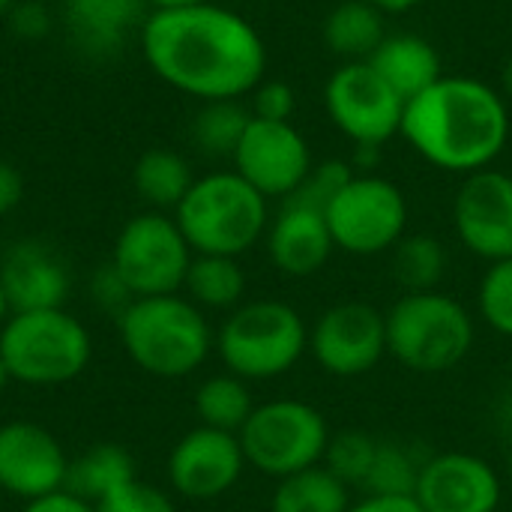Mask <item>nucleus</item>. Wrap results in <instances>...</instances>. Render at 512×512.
Here are the masks:
<instances>
[{
  "label": "nucleus",
  "mask_w": 512,
  "mask_h": 512,
  "mask_svg": "<svg viewBox=\"0 0 512 512\" xmlns=\"http://www.w3.org/2000/svg\"><path fill=\"white\" fill-rule=\"evenodd\" d=\"M141 54L159 81L198 102L243 99L267 75L261 33L216 0L150 9L141 24Z\"/></svg>",
  "instance_id": "obj_1"
},
{
  "label": "nucleus",
  "mask_w": 512,
  "mask_h": 512,
  "mask_svg": "<svg viewBox=\"0 0 512 512\" xmlns=\"http://www.w3.org/2000/svg\"><path fill=\"white\" fill-rule=\"evenodd\" d=\"M510 129V102L498 87L480 78L441 75L405 102L399 135L429 165L468 177L492 168L510 141Z\"/></svg>",
  "instance_id": "obj_2"
},
{
  "label": "nucleus",
  "mask_w": 512,
  "mask_h": 512,
  "mask_svg": "<svg viewBox=\"0 0 512 512\" xmlns=\"http://www.w3.org/2000/svg\"><path fill=\"white\" fill-rule=\"evenodd\" d=\"M117 324L132 363L156 378L192 375L216 345L204 312L180 294L138 297Z\"/></svg>",
  "instance_id": "obj_3"
},
{
  "label": "nucleus",
  "mask_w": 512,
  "mask_h": 512,
  "mask_svg": "<svg viewBox=\"0 0 512 512\" xmlns=\"http://www.w3.org/2000/svg\"><path fill=\"white\" fill-rule=\"evenodd\" d=\"M174 222L195 255L240 258L267 234L270 210L267 198L237 171H213L195 177L174 210Z\"/></svg>",
  "instance_id": "obj_4"
},
{
  "label": "nucleus",
  "mask_w": 512,
  "mask_h": 512,
  "mask_svg": "<svg viewBox=\"0 0 512 512\" xmlns=\"http://www.w3.org/2000/svg\"><path fill=\"white\" fill-rule=\"evenodd\" d=\"M387 315V354L411 372L438 375L456 369L474 345L471 312L444 291L399 297Z\"/></svg>",
  "instance_id": "obj_5"
},
{
  "label": "nucleus",
  "mask_w": 512,
  "mask_h": 512,
  "mask_svg": "<svg viewBox=\"0 0 512 512\" xmlns=\"http://www.w3.org/2000/svg\"><path fill=\"white\" fill-rule=\"evenodd\" d=\"M225 369L243 381H270L288 375L309 351L303 315L282 300L240 303L216 336Z\"/></svg>",
  "instance_id": "obj_6"
},
{
  "label": "nucleus",
  "mask_w": 512,
  "mask_h": 512,
  "mask_svg": "<svg viewBox=\"0 0 512 512\" xmlns=\"http://www.w3.org/2000/svg\"><path fill=\"white\" fill-rule=\"evenodd\" d=\"M93 357L87 327L63 309L15 312L0 327V360L9 378L57 387L78 378Z\"/></svg>",
  "instance_id": "obj_7"
},
{
  "label": "nucleus",
  "mask_w": 512,
  "mask_h": 512,
  "mask_svg": "<svg viewBox=\"0 0 512 512\" xmlns=\"http://www.w3.org/2000/svg\"><path fill=\"white\" fill-rule=\"evenodd\" d=\"M246 465L285 480L291 474L318 468L330 444V426L324 414L297 399H273L255 405L243 429L237 432Z\"/></svg>",
  "instance_id": "obj_8"
},
{
  "label": "nucleus",
  "mask_w": 512,
  "mask_h": 512,
  "mask_svg": "<svg viewBox=\"0 0 512 512\" xmlns=\"http://www.w3.org/2000/svg\"><path fill=\"white\" fill-rule=\"evenodd\" d=\"M324 216L336 249L357 258L393 252L408 231V201L402 189L378 174H354Z\"/></svg>",
  "instance_id": "obj_9"
},
{
  "label": "nucleus",
  "mask_w": 512,
  "mask_h": 512,
  "mask_svg": "<svg viewBox=\"0 0 512 512\" xmlns=\"http://www.w3.org/2000/svg\"><path fill=\"white\" fill-rule=\"evenodd\" d=\"M195 252L174 216L159 210L132 216L117 234L111 264L138 297L177 294L186 282Z\"/></svg>",
  "instance_id": "obj_10"
},
{
  "label": "nucleus",
  "mask_w": 512,
  "mask_h": 512,
  "mask_svg": "<svg viewBox=\"0 0 512 512\" xmlns=\"http://www.w3.org/2000/svg\"><path fill=\"white\" fill-rule=\"evenodd\" d=\"M324 108L354 147H384L402 132L405 99L366 60L342 63L327 78Z\"/></svg>",
  "instance_id": "obj_11"
},
{
  "label": "nucleus",
  "mask_w": 512,
  "mask_h": 512,
  "mask_svg": "<svg viewBox=\"0 0 512 512\" xmlns=\"http://www.w3.org/2000/svg\"><path fill=\"white\" fill-rule=\"evenodd\" d=\"M309 354L333 378H360L387 354V315L363 300H345L309 327Z\"/></svg>",
  "instance_id": "obj_12"
},
{
  "label": "nucleus",
  "mask_w": 512,
  "mask_h": 512,
  "mask_svg": "<svg viewBox=\"0 0 512 512\" xmlns=\"http://www.w3.org/2000/svg\"><path fill=\"white\" fill-rule=\"evenodd\" d=\"M234 171L255 186L267 201L288 198L315 165L306 135L294 123H273L252 117L237 150Z\"/></svg>",
  "instance_id": "obj_13"
},
{
  "label": "nucleus",
  "mask_w": 512,
  "mask_h": 512,
  "mask_svg": "<svg viewBox=\"0 0 512 512\" xmlns=\"http://www.w3.org/2000/svg\"><path fill=\"white\" fill-rule=\"evenodd\" d=\"M453 228L462 246L495 264L512 258V177L495 168L468 174L453 198Z\"/></svg>",
  "instance_id": "obj_14"
},
{
  "label": "nucleus",
  "mask_w": 512,
  "mask_h": 512,
  "mask_svg": "<svg viewBox=\"0 0 512 512\" xmlns=\"http://www.w3.org/2000/svg\"><path fill=\"white\" fill-rule=\"evenodd\" d=\"M69 459L57 438L36 423L0 426V489L21 501H39L66 489Z\"/></svg>",
  "instance_id": "obj_15"
},
{
  "label": "nucleus",
  "mask_w": 512,
  "mask_h": 512,
  "mask_svg": "<svg viewBox=\"0 0 512 512\" xmlns=\"http://www.w3.org/2000/svg\"><path fill=\"white\" fill-rule=\"evenodd\" d=\"M243 468L246 456L237 435L198 426L171 450L168 480L189 501H213L237 486Z\"/></svg>",
  "instance_id": "obj_16"
},
{
  "label": "nucleus",
  "mask_w": 512,
  "mask_h": 512,
  "mask_svg": "<svg viewBox=\"0 0 512 512\" xmlns=\"http://www.w3.org/2000/svg\"><path fill=\"white\" fill-rule=\"evenodd\" d=\"M498 471L474 453H441L423 462L417 480V504L423 512H498Z\"/></svg>",
  "instance_id": "obj_17"
},
{
  "label": "nucleus",
  "mask_w": 512,
  "mask_h": 512,
  "mask_svg": "<svg viewBox=\"0 0 512 512\" xmlns=\"http://www.w3.org/2000/svg\"><path fill=\"white\" fill-rule=\"evenodd\" d=\"M0 285L12 315L63 309L69 297V270L48 243L18 240L0 258Z\"/></svg>",
  "instance_id": "obj_18"
},
{
  "label": "nucleus",
  "mask_w": 512,
  "mask_h": 512,
  "mask_svg": "<svg viewBox=\"0 0 512 512\" xmlns=\"http://www.w3.org/2000/svg\"><path fill=\"white\" fill-rule=\"evenodd\" d=\"M264 237L273 267L291 279L315 276L336 252L327 216L291 201H282V210L267 225Z\"/></svg>",
  "instance_id": "obj_19"
},
{
  "label": "nucleus",
  "mask_w": 512,
  "mask_h": 512,
  "mask_svg": "<svg viewBox=\"0 0 512 512\" xmlns=\"http://www.w3.org/2000/svg\"><path fill=\"white\" fill-rule=\"evenodd\" d=\"M75 45L90 57H111L147 18V0H63Z\"/></svg>",
  "instance_id": "obj_20"
},
{
  "label": "nucleus",
  "mask_w": 512,
  "mask_h": 512,
  "mask_svg": "<svg viewBox=\"0 0 512 512\" xmlns=\"http://www.w3.org/2000/svg\"><path fill=\"white\" fill-rule=\"evenodd\" d=\"M405 102L432 87L441 75V54L438 48L417 33H387L378 51L366 60Z\"/></svg>",
  "instance_id": "obj_21"
},
{
  "label": "nucleus",
  "mask_w": 512,
  "mask_h": 512,
  "mask_svg": "<svg viewBox=\"0 0 512 512\" xmlns=\"http://www.w3.org/2000/svg\"><path fill=\"white\" fill-rule=\"evenodd\" d=\"M384 18L387 15L369 0H342L327 12L321 24L324 45L345 63H363L387 39Z\"/></svg>",
  "instance_id": "obj_22"
},
{
  "label": "nucleus",
  "mask_w": 512,
  "mask_h": 512,
  "mask_svg": "<svg viewBox=\"0 0 512 512\" xmlns=\"http://www.w3.org/2000/svg\"><path fill=\"white\" fill-rule=\"evenodd\" d=\"M132 480H138L132 456L117 444H99V447L81 453L75 462H69L66 492H72L75 498L96 507L102 498H108L114 489H120Z\"/></svg>",
  "instance_id": "obj_23"
},
{
  "label": "nucleus",
  "mask_w": 512,
  "mask_h": 512,
  "mask_svg": "<svg viewBox=\"0 0 512 512\" xmlns=\"http://www.w3.org/2000/svg\"><path fill=\"white\" fill-rule=\"evenodd\" d=\"M192 183H195V174L177 150L153 147V150L141 153L132 168L135 192L159 213L177 210V204L186 198Z\"/></svg>",
  "instance_id": "obj_24"
},
{
  "label": "nucleus",
  "mask_w": 512,
  "mask_h": 512,
  "mask_svg": "<svg viewBox=\"0 0 512 512\" xmlns=\"http://www.w3.org/2000/svg\"><path fill=\"white\" fill-rule=\"evenodd\" d=\"M351 489L336 480L324 465L291 474L276 483L270 512H348Z\"/></svg>",
  "instance_id": "obj_25"
},
{
  "label": "nucleus",
  "mask_w": 512,
  "mask_h": 512,
  "mask_svg": "<svg viewBox=\"0 0 512 512\" xmlns=\"http://www.w3.org/2000/svg\"><path fill=\"white\" fill-rule=\"evenodd\" d=\"M183 288L198 309H231L234 312L246 294V273L237 258L195 255Z\"/></svg>",
  "instance_id": "obj_26"
},
{
  "label": "nucleus",
  "mask_w": 512,
  "mask_h": 512,
  "mask_svg": "<svg viewBox=\"0 0 512 512\" xmlns=\"http://www.w3.org/2000/svg\"><path fill=\"white\" fill-rule=\"evenodd\" d=\"M252 411H255V402H252L246 381L231 372L207 378L195 393V414L201 426H210L219 432L237 435Z\"/></svg>",
  "instance_id": "obj_27"
},
{
  "label": "nucleus",
  "mask_w": 512,
  "mask_h": 512,
  "mask_svg": "<svg viewBox=\"0 0 512 512\" xmlns=\"http://www.w3.org/2000/svg\"><path fill=\"white\" fill-rule=\"evenodd\" d=\"M447 273V249L432 234H405L393 246V276L405 294L438 291Z\"/></svg>",
  "instance_id": "obj_28"
},
{
  "label": "nucleus",
  "mask_w": 512,
  "mask_h": 512,
  "mask_svg": "<svg viewBox=\"0 0 512 512\" xmlns=\"http://www.w3.org/2000/svg\"><path fill=\"white\" fill-rule=\"evenodd\" d=\"M249 120H252V111L240 99L201 102L192 120V138L198 150L207 156H234Z\"/></svg>",
  "instance_id": "obj_29"
},
{
  "label": "nucleus",
  "mask_w": 512,
  "mask_h": 512,
  "mask_svg": "<svg viewBox=\"0 0 512 512\" xmlns=\"http://www.w3.org/2000/svg\"><path fill=\"white\" fill-rule=\"evenodd\" d=\"M423 462L396 441H381L375 453V465L363 483L366 495H396V498H414L417 480H420Z\"/></svg>",
  "instance_id": "obj_30"
},
{
  "label": "nucleus",
  "mask_w": 512,
  "mask_h": 512,
  "mask_svg": "<svg viewBox=\"0 0 512 512\" xmlns=\"http://www.w3.org/2000/svg\"><path fill=\"white\" fill-rule=\"evenodd\" d=\"M378 438H372L369 432L351 429V432H339L330 435L327 453H324V468L342 480L348 489H363L372 465H375V453H378Z\"/></svg>",
  "instance_id": "obj_31"
},
{
  "label": "nucleus",
  "mask_w": 512,
  "mask_h": 512,
  "mask_svg": "<svg viewBox=\"0 0 512 512\" xmlns=\"http://www.w3.org/2000/svg\"><path fill=\"white\" fill-rule=\"evenodd\" d=\"M480 318L498 333L512 339V258L489 264L477 288Z\"/></svg>",
  "instance_id": "obj_32"
},
{
  "label": "nucleus",
  "mask_w": 512,
  "mask_h": 512,
  "mask_svg": "<svg viewBox=\"0 0 512 512\" xmlns=\"http://www.w3.org/2000/svg\"><path fill=\"white\" fill-rule=\"evenodd\" d=\"M354 177V168L345 159H324L315 162L306 174V180L285 198L291 204L309 207V210H321L327 213V207L333 204V198L348 186V180Z\"/></svg>",
  "instance_id": "obj_33"
},
{
  "label": "nucleus",
  "mask_w": 512,
  "mask_h": 512,
  "mask_svg": "<svg viewBox=\"0 0 512 512\" xmlns=\"http://www.w3.org/2000/svg\"><path fill=\"white\" fill-rule=\"evenodd\" d=\"M96 512H177L171 498L150 483L132 480L96 504Z\"/></svg>",
  "instance_id": "obj_34"
},
{
  "label": "nucleus",
  "mask_w": 512,
  "mask_h": 512,
  "mask_svg": "<svg viewBox=\"0 0 512 512\" xmlns=\"http://www.w3.org/2000/svg\"><path fill=\"white\" fill-rule=\"evenodd\" d=\"M252 117L258 120H273V123H291L294 111H297V93L288 81L279 78H264L252 93Z\"/></svg>",
  "instance_id": "obj_35"
},
{
  "label": "nucleus",
  "mask_w": 512,
  "mask_h": 512,
  "mask_svg": "<svg viewBox=\"0 0 512 512\" xmlns=\"http://www.w3.org/2000/svg\"><path fill=\"white\" fill-rule=\"evenodd\" d=\"M6 24H9L12 36L27 39V42H36V39L48 36V30H51V12L39 0H18L9 9Z\"/></svg>",
  "instance_id": "obj_36"
},
{
  "label": "nucleus",
  "mask_w": 512,
  "mask_h": 512,
  "mask_svg": "<svg viewBox=\"0 0 512 512\" xmlns=\"http://www.w3.org/2000/svg\"><path fill=\"white\" fill-rule=\"evenodd\" d=\"M90 288H93L99 306L108 309V312H114L117 318H120V315L132 306V300H135V294L129 291V285L123 282V276L114 270V264H105V267L93 276Z\"/></svg>",
  "instance_id": "obj_37"
},
{
  "label": "nucleus",
  "mask_w": 512,
  "mask_h": 512,
  "mask_svg": "<svg viewBox=\"0 0 512 512\" xmlns=\"http://www.w3.org/2000/svg\"><path fill=\"white\" fill-rule=\"evenodd\" d=\"M24 198V180L15 165L0 162V219L9 216Z\"/></svg>",
  "instance_id": "obj_38"
},
{
  "label": "nucleus",
  "mask_w": 512,
  "mask_h": 512,
  "mask_svg": "<svg viewBox=\"0 0 512 512\" xmlns=\"http://www.w3.org/2000/svg\"><path fill=\"white\" fill-rule=\"evenodd\" d=\"M24 512H96L93 504H87V501H81V498H75L72 492H54V495H48V498H39V501H30Z\"/></svg>",
  "instance_id": "obj_39"
},
{
  "label": "nucleus",
  "mask_w": 512,
  "mask_h": 512,
  "mask_svg": "<svg viewBox=\"0 0 512 512\" xmlns=\"http://www.w3.org/2000/svg\"><path fill=\"white\" fill-rule=\"evenodd\" d=\"M348 512H423L417 498H396V495H366L360 504H351Z\"/></svg>",
  "instance_id": "obj_40"
},
{
  "label": "nucleus",
  "mask_w": 512,
  "mask_h": 512,
  "mask_svg": "<svg viewBox=\"0 0 512 512\" xmlns=\"http://www.w3.org/2000/svg\"><path fill=\"white\" fill-rule=\"evenodd\" d=\"M369 3L378 6L384 15H405V12L417 9L420 3H426V0H369Z\"/></svg>",
  "instance_id": "obj_41"
},
{
  "label": "nucleus",
  "mask_w": 512,
  "mask_h": 512,
  "mask_svg": "<svg viewBox=\"0 0 512 512\" xmlns=\"http://www.w3.org/2000/svg\"><path fill=\"white\" fill-rule=\"evenodd\" d=\"M498 90H501V96L507 102H512V57L504 60V66H501V84H498Z\"/></svg>",
  "instance_id": "obj_42"
},
{
  "label": "nucleus",
  "mask_w": 512,
  "mask_h": 512,
  "mask_svg": "<svg viewBox=\"0 0 512 512\" xmlns=\"http://www.w3.org/2000/svg\"><path fill=\"white\" fill-rule=\"evenodd\" d=\"M198 3H210V0H147L150 9H180V6H198Z\"/></svg>",
  "instance_id": "obj_43"
},
{
  "label": "nucleus",
  "mask_w": 512,
  "mask_h": 512,
  "mask_svg": "<svg viewBox=\"0 0 512 512\" xmlns=\"http://www.w3.org/2000/svg\"><path fill=\"white\" fill-rule=\"evenodd\" d=\"M9 315H12V309H9V300H6V291H3V285H0V327L9 321Z\"/></svg>",
  "instance_id": "obj_44"
},
{
  "label": "nucleus",
  "mask_w": 512,
  "mask_h": 512,
  "mask_svg": "<svg viewBox=\"0 0 512 512\" xmlns=\"http://www.w3.org/2000/svg\"><path fill=\"white\" fill-rule=\"evenodd\" d=\"M6 381H9V372H6V366H3V360H0V393H3V387H6Z\"/></svg>",
  "instance_id": "obj_45"
},
{
  "label": "nucleus",
  "mask_w": 512,
  "mask_h": 512,
  "mask_svg": "<svg viewBox=\"0 0 512 512\" xmlns=\"http://www.w3.org/2000/svg\"><path fill=\"white\" fill-rule=\"evenodd\" d=\"M18 0H0V15H9V9L15 6Z\"/></svg>",
  "instance_id": "obj_46"
},
{
  "label": "nucleus",
  "mask_w": 512,
  "mask_h": 512,
  "mask_svg": "<svg viewBox=\"0 0 512 512\" xmlns=\"http://www.w3.org/2000/svg\"><path fill=\"white\" fill-rule=\"evenodd\" d=\"M507 471H510V480H512V456H510V468H507Z\"/></svg>",
  "instance_id": "obj_47"
}]
</instances>
